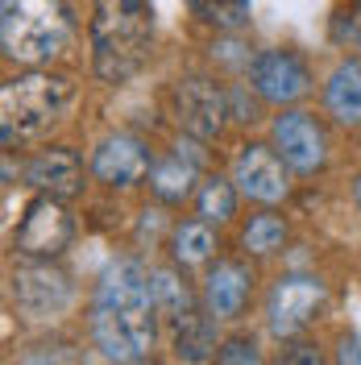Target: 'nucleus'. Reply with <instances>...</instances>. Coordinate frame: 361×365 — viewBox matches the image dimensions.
Listing matches in <instances>:
<instances>
[{
    "label": "nucleus",
    "instance_id": "ddd939ff",
    "mask_svg": "<svg viewBox=\"0 0 361 365\" xmlns=\"http://www.w3.org/2000/svg\"><path fill=\"white\" fill-rule=\"evenodd\" d=\"M253 295V274L241 262H216L203 278V307L216 319H237Z\"/></svg>",
    "mask_w": 361,
    "mask_h": 365
},
{
    "label": "nucleus",
    "instance_id": "a878e982",
    "mask_svg": "<svg viewBox=\"0 0 361 365\" xmlns=\"http://www.w3.org/2000/svg\"><path fill=\"white\" fill-rule=\"evenodd\" d=\"M337 365H361V336H340Z\"/></svg>",
    "mask_w": 361,
    "mask_h": 365
},
{
    "label": "nucleus",
    "instance_id": "b1692460",
    "mask_svg": "<svg viewBox=\"0 0 361 365\" xmlns=\"http://www.w3.org/2000/svg\"><path fill=\"white\" fill-rule=\"evenodd\" d=\"M270 365H324V353L312 341H287Z\"/></svg>",
    "mask_w": 361,
    "mask_h": 365
},
{
    "label": "nucleus",
    "instance_id": "412c9836",
    "mask_svg": "<svg viewBox=\"0 0 361 365\" xmlns=\"http://www.w3.org/2000/svg\"><path fill=\"white\" fill-rule=\"evenodd\" d=\"M283 241H287V220L283 216H274V212H262V216H253L241 232V245L249 253H258V257H266V253H278L283 250Z\"/></svg>",
    "mask_w": 361,
    "mask_h": 365
},
{
    "label": "nucleus",
    "instance_id": "1a4fd4ad",
    "mask_svg": "<svg viewBox=\"0 0 361 365\" xmlns=\"http://www.w3.org/2000/svg\"><path fill=\"white\" fill-rule=\"evenodd\" d=\"M274 150H278V158L287 162L291 170L299 175H312L324 166L328 158V141H324V129L316 125V116L307 113H283L274 116Z\"/></svg>",
    "mask_w": 361,
    "mask_h": 365
},
{
    "label": "nucleus",
    "instance_id": "f3484780",
    "mask_svg": "<svg viewBox=\"0 0 361 365\" xmlns=\"http://www.w3.org/2000/svg\"><path fill=\"white\" fill-rule=\"evenodd\" d=\"M191 182H195V162H183V154L154 162V170H150V187H154V195H158L162 204L187 200L191 195Z\"/></svg>",
    "mask_w": 361,
    "mask_h": 365
},
{
    "label": "nucleus",
    "instance_id": "5701e85b",
    "mask_svg": "<svg viewBox=\"0 0 361 365\" xmlns=\"http://www.w3.org/2000/svg\"><path fill=\"white\" fill-rule=\"evenodd\" d=\"M216 365H262V353H258V341L253 336H228L216 353Z\"/></svg>",
    "mask_w": 361,
    "mask_h": 365
},
{
    "label": "nucleus",
    "instance_id": "4be33fe9",
    "mask_svg": "<svg viewBox=\"0 0 361 365\" xmlns=\"http://www.w3.org/2000/svg\"><path fill=\"white\" fill-rule=\"evenodd\" d=\"M187 4L200 13L203 21L225 25V29L245 25V17H249V0H187Z\"/></svg>",
    "mask_w": 361,
    "mask_h": 365
},
{
    "label": "nucleus",
    "instance_id": "4468645a",
    "mask_svg": "<svg viewBox=\"0 0 361 365\" xmlns=\"http://www.w3.org/2000/svg\"><path fill=\"white\" fill-rule=\"evenodd\" d=\"M25 179L34 182L42 195H59V200H67V195H75V191L83 187V162H79L75 150L54 145V150H42L38 158L29 162Z\"/></svg>",
    "mask_w": 361,
    "mask_h": 365
},
{
    "label": "nucleus",
    "instance_id": "a211bd4d",
    "mask_svg": "<svg viewBox=\"0 0 361 365\" xmlns=\"http://www.w3.org/2000/svg\"><path fill=\"white\" fill-rule=\"evenodd\" d=\"M212 250H216V232H212L208 220H187L171 237V253H175L179 266H200V262L212 257Z\"/></svg>",
    "mask_w": 361,
    "mask_h": 365
},
{
    "label": "nucleus",
    "instance_id": "cd10ccee",
    "mask_svg": "<svg viewBox=\"0 0 361 365\" xmlns=\"http://www.w3.org/2000/svg\"><path fill=\"white\" fill-rule=\"evenodd\" d=\"M29 365H54V361H29Z\"/></svg>",
    "mask_w": 361,
    "mask_h": 365
},
{
    "label": "nucleus",
    "instance_id": "0eeeda50",
    "mask_svg": "<svg viewBox=\"0 0 361 365\" xmlns=\"http://www.w3.org/2000/svg\"><path fill=\"white\" fill-rule=\"evenodd\" d=\"M175 116H179V125L187 129L191 137H216L225 129V116H228V96L212 79H203V75H187L175 83Z\"/></svg>",
    "mask_w": 361,
    "mask_h": 365
},
{
    "label": "nucleus",
    "instance_id": "9d476101",
    "mask_svg": "<svg viewBox=\"0 0 361 365\" xmlns=\"http://www.w3.org/2000/svg\"><path fill=\"white\" fill-rule=\"evenodd\" d=\"M13 299L29 319L59 316L71 303V282L63 270H50L46 262H34V266H21L13 274Z\"/></svg>",
    "mask_w": 361,
    "mask_h": 365
},
{
    "label": "nucleus",
    "instance_id": "393cba45",
    "mask_svg": "<svg viewBox=\"0 0 361 365\" xmlns=\"http://www.w3.org/2000/svg\"><path fill=\"white\" fill-rule=\"evenodd\" d=\"M337 34H340V42H349V46H357L361 50V0H357V9L345 17V25H340Z\"/></svg>",
    "mask_w": 361,
    "mask_h": 365
},
{
    "label": "nucleus",
    "instance_id": "6e6552de",
    "mask_svg": "<svg viewBox=\"0 0 361 365\" xmlns=\"http://www.w3.org/2000/svg\"><path fill=\"white\" fill-rule=\"evenodd\" d=\"M249 83L270 104H295L312 88V75H307V63L291 50H262L249 63Z\"/></svg>",
    "mask_w": 361,
    "mask_h": 365
},
{
    "label": "nucleus",
    "instance_id": "6ab92c4d",
    "mask_svg": "<svg viewBox=\"0 0 361 365\" xmlns=\"http://www.w3.org/2000/svg\"><path fill=\"white\" fill-rule=\"evenodd\" d=\"M150 287H154V303H158V312L171 324L187 312H195V295H191V287L183 282L175 270H154L150 274Z\"/></svg>",
    "mask_w": 361,
    "mask_h": 365
},
{
    "label": "nucleus",
    "instance_id": "aec40b11",
    "mask_svg": "<svg viewBox=\"0 0 361 365\" xmlns=\"http://www.w3.org/2000/svg\"><path fill=\"white\" fill-rule=\"evenodd\" d=\"M195 212H200V220H208V225H225V220H233V212H237V187L228 179H208L200 187V195H195Z\"/></svg>",
    "mask_w": 361,
    "mask_h": 365
},
{
    "label": "nucleus",
    "instance_id": "2eb2a0df",
    "mask_svg": "<svg viewBox=\"0 0 361 365\" xmlns=\"http://www.w3.org/2000/svg\"><path fill=\"white\" fill-rule=\"evenodd\" d=\"M324 104L340 125H361V58H349L328 75Z\"/></svg>",
    "mask_w": 361,
    "mask_h": 365
},
{
    "label": "nucleus",
    "instance_id": "f257e3e1",
    "mask_svg": "<svg viewBox=\"0 0 361 365\" xmlns=\"http://www.w3.org/2000/svg\"><path fill=\"white\" fill-rule=\"evenodd\" d=\"M154 287L137 262H113L91 299V341L108 361H141L154 349Z\"/></svg>",
    "mask_w": 361,
    "mask_h": 365
},
{
    "label": "nucleus",
    "instance_id": "f03ea898",
    "mask_svg": "<svg viewBox=\"0 0 361 365\" xmlns=\"http://www.w3.org/2000/svg\"><path fill=\"white\" fill-rule=\"evenodd\" d=\"M154 4L150 0H96L91 4V71L104 83H125L150 63Z\"/></svg>",
    "mask_w": 361,
    "mask_h": 365
},
{
    "label": "nucleus",
    "instance_id": "20e7f679",
    "mask_svg": "<svg viewBox=\"0 0 361 365\" xmlns=\"http://www.w3.org/2000/svg\"><path fill=\"white\" fill-rule=\"evenodd\" d=\"M71 79L50 75V71H29L9 79L0 91V108H4V141L13 137H42L50 125H59L63 113L71 108Z\"/></svg>",
    "mask_w": 361,
    "mask_h": 365
},
{
    "label": "nucleus",
    "instance_id": "39448f33",
    "mask_svg": "<svg viewBox=\"0 0 361 365\" xmlns=\"http://www.w3.org/2000/svg\"><path fill=\"white\" fill-rule=\"evenodd\" d=\"M328 303V287L320 282L316 274H287L270 287V299H266V324H270L274 336L291 341L299 336L312 319H320Z\"/></svg>",
    "mask_w": 361,
    "mask_h": 365
},
{
    "label": "nucleus",
    "instance_id": "9b49d317",
    "mask_svg": "<svg viewBox=\"0 0 361 365\" xmlns=\"http://www.w3.org/2000/svg\"><path fill=\"white\" fill-rule=\"evenodd\" d=\"M233 182L241 187V195L258 200V204H274L291 191L278 150H266V145H241V154L233 162Z\"/></svg>",
    "mask_w": 361,
    "mask_h": 365
},
{
    "label": "nucleus",
    "instance_id": "dca6fc26",
    "mask_svg": "<svg viewBox=\"0 0 361 365\" xmlns=\"http://www.w3.org/2000/svg\"><path fill=\"white\" fill-rule=\"evenodd\" d=\"M175 357L187 365H200L212 357V349H216V336H212V316H203L200 307L195 312H187L179 316L175 324Z\"/></svg>",
    "mask_w": 361,
    "mask_h": 365
},
{
    "label": "nucleus",
    "instance_id": "f8f14e48",
    "mask_svg": "<svg viewBox=\"0 0 361 365\" xmlns=\"http://www.w3.org/2000/svg\"><path fill=\"white\" fill-rule=\"evenodd\" d=\"M150 150L129 133H113L104 137L91 154V175L104 182V187H133L150 175Z\"/></svg>",
    "mask_w": 361,
    "mask_h": 365
},
{
    "label": "nucleus",
    "instance_id": "7ed1b4c3",
    "mask_svg": "<svg viewBox=\"0 0 361 365\" xmlns=\"http://www.w3.org/2000/svg\"><path fill=\"white\" fill-rule=\"evenodd\" d=\"M0 42L13 63L42 67L71 42V9L63 0H4Z\"/></svg>",
    "mask_w": 361,
    "mask_h": 365
},
{
    "label": "nucleus",
    "instance_id": "423d86ee",
    "mask_svg": "<svg viewBox=\"0 0 361 365\" xmlns=\"http://www.w3.org/2000/svg\"><path fill=\"white\" fill-rule=\"evenodd\" d=\"M71 237H75V220L63 207V200L59 195H38L34 204L25 207L21 225L13 232V245H17L21 257L50 262V257H59L71 245Z\"/></svg>",
    "mask_w": 361,
    "mask_h": 365
},
{
    "label": "nucleus",
    "instance_id": "bb28decb",
    "mask_svg": "<svg viewBox=\"0 0 361 365\" xmlns=\"http://www.w3.org/2000/svg\"><path fill=\"white\" fill-rule=\"evenodd\" d=\"M357 204H361V179H357Z\"/></svg>",
    "mask_w": 361,
    "mask_h": 365
}]
</instances>
